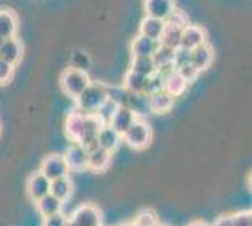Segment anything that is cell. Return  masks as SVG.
I'll list each match as a JSON object with an SVG mask.
<instances>
[{"label": "cell", "instance_id": "cell-32", "mask_svg": "<svg viewBox=\"0 0 252 226\" xmlns=\"http://www.w3.org/2000/svg\"><path fill=\"white\" fill-rule=\"evenodd\" d=\"M177 72H179V75H181V77L187 81V83H192V81H194V79L200 75V72H198L194 66L190 65V63H189V65H183L181 68H177Z\"/></svg>", "mask_w": 252, "mask_h": 226}, {"label": "cell", "instance_id": "cell-34", "mask_svg": "<svg viewBox=\"0 0 252 226\" xmlns=\"http://www.w3.org/2000/svg\"><path fill=\"white\" fill-rule=\"evenodd\" d=\"M231 226H252L251 211H239V213L231 215Z\"/></svg>", "mask_w": 252, "mask_h": 226}, {"label": "cell", "instance_id": "cell-38", "mask_svg": "<svg viewBox=\"0 0 252 226\" xmlns=\"http://www.w3.org/2000/svg\"><path fill=\"white\" fill-rule=\"evenodd\" d=\"M64 226H77V225H75L72 219H66V225H64Z\"/></svg>", "mask_w": 252, "mask_h": 226}, {"label": "cell", "instance_id": "cell-37", "mask_svg": "<svg viewBox=\"0 0 252 226\" xmlns=\"http://www.w3.org/2000/svg\"><path fill=\"white\" fill-rule=\"evenodd\" d=\"M213 226H231V217H228V215L220 217V219L215 221V225Z\"/></svg>", "mask_w": 252, "mask_h": 226}, {"label": "cell", "instance_id": "cell-24", "mask_svg": "<svg viewBox=\"0 0 252 226\" xmlns=\"http://www.w3.org/2000/svg\"><path fill=\"white\" fill-rule=\"evenodd\" d=\"M117 109H119V104H117L113 98H107V100H105L100 108L96 109L93 115H94L102 125H109V123H111V117L115 115Z\"/></svg>", "mask_w": 252, "mask_h": 226}, {"label": "cell", "instance_id": "cell-35", "mask_svg": "<svg viewBox=\"0 0 252 226\" xmlns=\"http://www.w3.org/2000/svg\"><path fill=\"white\" fill-rule=\"evenodd\" d=\"M66 225V217L63 213H55V215L45 217L43 221V226H64Z\"/></svg>", "mask_w": 252, "mask_h": 226}, {"label": "cell", "instance_id": "cell-28", "mask_svg": "<svg viewBox=\"0 0 252 226\" xmlns=\"http://www.w3.org/2000/svg\"><path fill=\"white\" fill-rule=\"evenodd\" d=\"M164 23H166L168 27H175V29H185V27L189 25V19H187V15H185V13H183L181 10H173L168 15V17L164 19Z\"/></svg>", "mask_w": 252, "mask_h": 226}, {"label": "cell", "instance_id": "cell-4", "mask_svg": "<svg viewBox=\"0 0 252 226\" xmlns=\"http://www.w3.org/2000/svg\"><path fill=\"white\" fill-rule=\"evenodd\" d=\"M68 164H66V161H64V157H61V155H49L45 161L42 162V170L40 172L49 179V181H53V179H59V177H66L68 175Z\"/></svg>", "mask_w": 252, "mask_h": 226}, {"label": "cell", "instance_id": "cell-18", "mask_svg": "<svg viewBox=\"0 0 252 226\" xmlns=\"http://www.w3.org/2000/svg\"><path fill=\"white\" fill-rule=\"evenodd\" d=\"M83 125H85V113H72L70 117L66 119V136L70 140L77 143L81 132H83Z\"/></svg>", "mask_w": 252, "mask_h": 226}, {"label": "cell", "instance_id": "cell-11", "mask_svg": "<svg viewBox=\"0 0 252 226\" xmlns=\"http://www.w3.org/2000/svg\"><path fill=\"white\" fill-rule=\"evenodd\" d=\"M96 143L102 149L113 153L119 147V143H121V134L115 132L109 125H102V129L98 130V136H96Z\"/></svg>", "mask_w": 252, "mask_h": 226}, {"label": "cell", "instance_id": "cell-12", "mask_svg": "<svg viewBox=\"0 0 252 226\" xmlns=\"http://www.w3.org/2000/svg\"><path fill=\"white\" fill-rule=\"evenodd\" d=\"M136 113L132 111V109L128 108H119L115 111V115L111 117V123H109V127L115 130V132H119L121 136L125 134L126 130L132 127V123L136 121Z\"/></svg>", "mask_w": 252, "mask_h": 226}, {"label": "cell", "instance_id": "cell-29", "mask_svg": "<svg viewBox=\"0 0 252 226\" xmlns=\"http://www.w3.org/2000/svg\"><path fill=\"white\" fill-rule=\"evenodd\" d=\"M164 83H166V79L158 74V72H155L153 75H149L145 95H153V93H157V91H162V89H164Z\"/></svg>", "mask_w": 252, "mask_h": 226}, {"label": "cell", "instance_id": "cell-40", "mask_svg": "<svg viewBox=\"0 0 252 226\" xmlns=\"http://www.w3.org/2000/svg\"><path fill=\"white\" fill-rule=\"evenodd\" d=\"M121 226H134V223H125V225H121Z\"/></svg>", "mask_w": 252, "mask_h": 226}, {"label": "cell", "instance_id": "cell-2", "mask_svg": "<svg viewBox=\"0 0 252 226\" xmlns=\"http://www.w3.org/2000/svg\"><path fill=\"white\" fill-rule=\"evenodd\" d=\"M121 138H125V141L130 147H134V149H143V147H147L149 143H151L153 132H151V127H149L145 121L136 119V121L132 123V127L126 130Z\"/></svg>", "mask_w": 252, "mask_h": 226}, {"label": "cell", "instance_id": "cell-23", "mask_svg": "<svg viewBox=\"0 0 252 226\" xmlns=\"http://www.w3.org/2000/svg\"><path fill=\"white\" fill-rule=\"evenodd\" d=\"M147 79L149 77H145V75H141V74H137V72H132V70H130L125 79V85L130 93L141 95V93H145V89H147Z\"/></svg>", "mask_w": 252, "mask_h": 226}, {"label": "cell", "instance_id": "cell-42", "mask_svg": "<svg viewBox=\"0 0 252 226\" xmlns=\"http://www.w3.org/2000/svg\"><path fill=\"white\" fill-rule=\"evenodd\" d=\"M157 226H164V225H157Z\"/></svg>", "mask_w": 252, "mask_h": 226}, {"label": "cell", "instance_id": "cell-16", "mask_svg": "<svg viewBox=\"0 0 252 226\" xmlns=\"http://www.w3.org/2000/svg\"><path fill=\"white\" fill-rule=\"evenodd\" d=\"M149 106H151L153 111H157V113H166L173 106V97L169 95L166 89L157 91V93L149 95Z\"/></svg>", "mask_w": 252, "mask_h": 226}, {"label": "cell", "instance_id": "cell-17", "mask_svg": "<svg viewBox=\"0 0 252 226\" xmlns=\"http://www.w3.org/2000/svg\"><path fill=\"white\" fill-rule=\"evenodd\" d=\"M164 21L162 19H155V17H145L143 21H141V27H139V31H141V36H147L151 40H160V36L164 32Z\"/></svg>", "mask_w": 252, "mask_h": 226}, {"label": "cell", "instance_id": "cell-26", "mask_svg": "<svg viewBox=\"0 0 252 226\" xmlns=\"http://www.w3.org/2000/svg\"><path fill=\"white\" fill-rule=\"evenodd\" d=\"M132 72H137V74L149 77V75H153L157 72V66H155L151 57H134V61H132Z\"/></svg>", "mask_w": 252, "mask_h": 226}, {"label": "cell", "instance_id": "cell-20", "mask_svg": "<svg viewBox=\"0 0 252 226\" xmlns=\"http://www.w3.org/2000/svg\"><path fill=\"white\" fill-rule=\"evenodd\" d=\"M36 204H38V209H40V213H42L43 217L61 213V207H63V202H61L59 198H55L51 193L45 194L43 198H40Z\"/></svg>", "mask_w": 252, "mask_h": 226}, {"label": "cell", "instance_id": "cell-39", "mask_svg": "<svg viewBox=\"0 0 252 226\" xmlns=\"http://www.w3.org/2000/svg\"><path fill=\"white\" fill-rule=\"evenodd\" d=\"M190 226H209V225H205V223H200V221H196V223H192Z\"/></svg>", "mask_w": 252, "mask_h": 226}, {"label": "cell", "instance_id": "cell-7", "mask_svg": "<svg viewBox=\"0 0 252 226\" xmlns=\"http://www.w3.org/2000/svg\"><path fill=\"white\" fill-rule=\"evenodd\" d=\"M64 161L68 164V168H72V170H85L87 162H89V151L85 149L83 145L74 143L72 147H68L66 155H64Z\"/></svg>", "mask_w": 252, "mask_h": 226}, {"label": "cell", "instance_id": "cell-13", "mask_svg": "<svg viewBox=\"0 0 252 226\" xmlns=\"http://www.w3.org/2000/svg\"><path fill=\"white\" fill-rule=\"evenodd\" d=\"M21 55H23V47L15 38H8V40H4L2 45H0V59L6 61L8 65L11 66L17 65L21 61Z\"/></svg>", "mask_w": 252, "mask_h": 226}, {"label": "cell", "instance_id": "cell-1", "mask_svg": "<svg viewBox=\"0 0 252 226\" xmlns=\"http://www.w3.org/2000/svg\"><path fill=\"white\" fill-rule=\"evenodd\" d=\"M107 98H109V95H107V91H105L104 85L89 83L87 89H85L83 93L75 98V100H77V106H79V109H81V113H85V115H93Z\"/></svg>", "mask_w": 252, "mask_h": 226}, {"label": "cell", "instance_id": "cell-14", "mask_svg": "<svg viewBox=\"0 0 252 226\" xmlns=\"http://www.w3.org/2000/svg\"><path fill=\"white\" fill-rule=\"evenodd\" d=\"M89 151V162H87V168H93L96 172H104L105 168L109 166V161H111V153L109 151L102 149L100 145H94Z\"/></svg>", "mask_w": 252, "mask_h": 226}, {"label": "cell", "instance_id": "cell-31", "mask_svg": "<svg viewBox=\"0 0 252 226\" xmlns=\"http://www.w3.org/2000/svg\"><path fill=\"white\" fill-rule=\"evenodd\" d=\"M134 225H139V226H157L158 221H157V215L151 211V209H145V211H141L139 215H137L136 223Z\"/></svg>", "mask_w": 252, "mask_h": 226}, {"label": "cell", "instance_id": "cell-15", "mask_svg": "<svg viewBox=\"0 0 252 226\" xmlns=\"http://www.w3.org/2000/svg\"><path fill=\"white\" fill-rule=\"evenodd\" d=\"M160 42L158 40H151L147 36H137L132 42V55L134 57H153V53L158 49Z\"/></svg>", "mask_w": 252, "mask_h": 226}, {"label": "cell", "instance_id": "cell-33", "mask_svg": "<svg viewBox=\"0 0 252 226\" xmlns=\"http://www.w3.org/2000/svg\"><path fill=\"white\" fill-rule=\"evenodd\" d=\"M72 65H74L75 70H81V72H87V68L91 66V61H89V57L81 51H75L74 57H72Z\"/></svg>", "mask_w": 252, "mask_h": 226}, {"label": "cell", "instance_id": "cell-5", "mask_svg": "<svg viewBox=\"0 0 252 226\" xmlns=\"http://www.w3.org/2000/svg\"><path fill=\"white\" fill-rule=\"evenodd\" d=\"M49 187H51V181L42 172L32 173L29 177V183H27V193L34 202H38L45 194H49Z\"/></svg>", "mask_w": 252, "mask_h": 226}, {"label": "cell", "instance_id": "cell-9", "mask_svg": "<svg viewBox=\"0 0 252 226\" xmlns=\"http://www.w3.org/2000/svg\"><path fill=\"white\" fill-rule=\"evenodd\" d=\"M173 10H175L173 0H145V11L149 17L164 21Z\"/></svg>", "mask_w": 252, "mask_h": 226}, {"label": "cell", "instance_id": "cell-10", "mask_svg": "<svg viewBox=\"0 0 252 226\" xmlns=\"http://www.w3.org/2000/svg\"><path fill=\"white\" fill-rule=\"evenodd\" d=\"M213 63V49H211L207 43H201L196 49L190 51V65L194 66L198 72L209 68Z\"/></svg>", "mask_w": 252, "mask_h": 226}, {"label": "cell", "instance_id": "cell-21", "mask_svg": "<svg viewBox=\"0 0 252 226\" xmlns=\"http://www.w3.org/2000/svg\"><path fill=\"white\" fill-rule=\"evenodd\" d=\"M49 193L55 198H59L61 202H64L66 198H70V194H72V181L68 179V175L66 177H59V179H53L51 187H49Z\"/></svg>", "mask_w": 252, "mask_h": 226}, {"label": "cell", "instance_id": "cell-22", "mask_svg": "<svg viewBox=\"0 0 252 226\" xmlns=\"http://www.w3.org/2000/svg\"><path fill=\"white\" fill-rule=\"evenodd\" d=\"M187 85H189V83H187V81H185V79H183V77L179 75L177 70H173V72H171V74H169L168 77H166L164 89L168 91L171 97L175 98V97H179V95H183V93H185Z\"/></svg>", "mask_w": 252, "mask_h": 226}, {"label": "cell", "instance_id": "cell-30", "mask_svg": "<svg viewBox=\"0 0 252 226\" xmlns=\"http://www.w3.org/2000/svg\"><path fill=\"white\" fill-rule=\"evenodd\" d=\"M190 63V51L189 49H183V47H177L175 49V53H173V68L177 70V68H181L183 65H189Z\"/></svg>", "mask_w": 252, "mask_h": 226}, {"label": "cell", "instance_id": "cell-19", "mask_svg": "<svg viewBox=\"0 0 252 226\" xmlns=\"http://www.w3.org/2000/svg\"><path fill=\"white\" fill-rule=\"evenodd\" d=\"M15 31H17V19H15V15L11 11L2 10L0 11V38H4V40L13 38Z\"/></svg>", "mask_w": 252, "mask_h": 226}, {"label": "cell", "instance_id": "cell-6", "mask_svg": "<svg viewBox=\"0 0 252 226\" xmlns=\"http://www.w3.org/2000/svg\"><path fill=\"white\" fill-rule=\"evenodd\" d=\"M201 43H205V32L201 31L200 27H196V25H187L183 29V32H181V45L179 47L192 51V49H196Z\"/></svg>", "mask_w": 252, "mask_h": 226}, {"label": "cell", "instance_id": "cell-3", "mask_svg": "<svg viewBox=\"0 0 252 226\" xmlns=\"http://www.w3.org/2000/svg\"><path fill=\"white\" fill-rule=\"evenodd\" d=\"M61 83H63V89L66 95H70L72 98H77L85 89H87V85L91 83V79H89L87 72L70 68V70H66V72L63 74Z\"/></svg>", "mask_w": 252, "mask_h": 226}, {"label": "cell", "instance_id": "cell-41", "mask_svg": "<svg viewBox=\"0 0 252 226\" xmlns=\"http://www.w3.org/2000/svg\"><path fill=\"white\" fill-rule=\"evenodd\" d=\"M2 42H4V38H0V45H2Z\"/></svg>", "mask_w": 252, "mask_h": 226}, {"label": "cell", "instance_id": "cell-27", "mask_svg": "<svg viewBox=\"0 0 252 226\" xmlns=\"http://www.w3.org/2000/svg\"><path fill=\"white\" fill-rule=\"evenodd\" d=\"M173 53H175V49H171V47H166V45H158V49L153 53V63H155V66L158 68H162V66H168L173 63Z\"/></svg>", "mask_w": 252, "mask_h": 226}, {"label": "cell", "instance_id": "cell-8", "mask_svg": "<svg viewBox=\"0 0 252 226\" xmlns=\"http://www.w3.org/2000/svg\"><path fill=\"white\" fill-rule=\"evenodd\" d=\"M70 219L77 226H100V211L93 205H81Z\"/></svg>", "mask_w": 252, "mask_h": 226}, {"label": "cell", "instance_id": "cell-36", "mask_svg": "<svg viewBox=\"0 0 252 226\" xmlns=\"http://www.w3.org/2000/svg\"><path fill=\"white\" fill-rule=\"evenodd\" d=\"M11 74H13V66L0 59V83H6L11 77Z\"/></svg>", "mask_w": 252, "mask_h": 226}, {"label": "cell", "instance_id": "cell-25", "mask_svg": "<svg viewBox=\"0 0 252 226\" xmlns=\"http://www.w3.org/2000/svg\"><path fill=\"white\" fill-rule=\"evenodd\" d=\"M166 25V23H164ZM181 32H183V29H175V27H164V32L160 36V40L158 42L162 43V45H166V47H171V49H177L179 45H181Z\"/></svg>", "mask_w": 252, "mask_h": 226}]
</instances>
